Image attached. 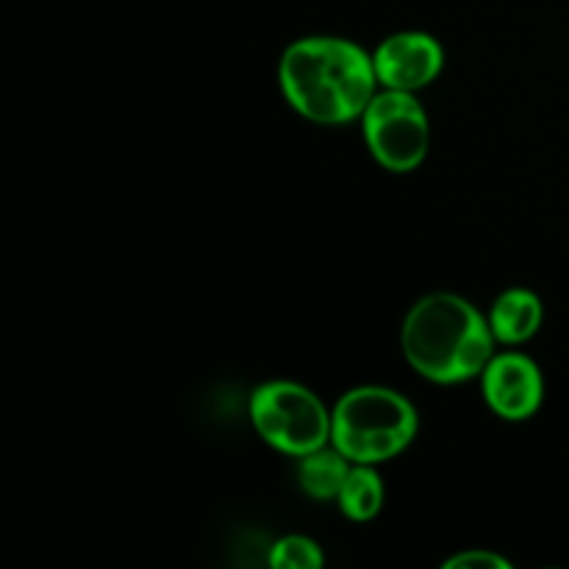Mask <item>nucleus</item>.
<instances>
[{
    "instance_id": "6e6552de",
    "label": "nucleus",
    "mask_w": 569,
    "mask_h": 569,
    "mask_svg": "<svg viewBox=\"0 0 569 569\" xmlns=\"http://www.w3.org/2000/svg\"><path fill=\"white\" fill-rule=\"evenodd\" d=\"M542 320V298L526 287L500 292L495 298L492 309H489V326H492L495 339H498V345H506V348H517V345H526L528 339L537 337Z\"/></svg>"
},
{
    "instance_id": "9d476101",
    "label": "nucleus",
    "mask_w": 569,
    "mask_h": 569,
    "mask_svg": "<svg viewBox=\"0 0 569 569\" xmlns=\"http://www.w3.org/2000/svg\"><path fill=\"white\" fill-rule=\"evenodd\" d=\"M383 481L372 465H353L337 503L353 522H370L383 506Z\"/></svg>"
},
{
    "instance_id": "f8f14e48",
    "label": "nucleus",
    "mask_w": 569,
    "mask_h": 569,
    "mask_svg": "<svg viewBox=\"0 0 569 569\" xmlns=\"http://www.w3.org/2000/svg\"><path fill=\"white\" fill-rule=\"evenodd\" d=\"M448 569H470V567H498V569H509L511 561L503 559L498 553H489V550H467V553L453 556V559L445 561Z\"/></svg>"
},
{
    "instance_id": "9b49d317",
    "label": "nucleus",
    "mask_w": 569,
    "mask_h": 569,
    "mask_svg": "<svg viewBox=\"0 0 569 569\" xmlns=\"http://www.w3.org/2000/svg\"><path fill=\"white\" fill-rule=\"evenodd\" d=\"M267 565L272 569H320L326 565V556L315 539L303 537V533H289L272 545Z\"/></svg>"
},
{
    "instance_id": "39448f33",
    "label": "nucleus",
    "mask_w": 569,
    "mask_h": 569,
    "mask_svg": "<svg viewBox=\"0 0 569 569\" xmlns=\"http://www.w3.org/2000/svg\"><path fill=\"white\" fill-rule=\"evenodd\" d=\"M361 133L372 159L389 172H415L431 148V122L415 92L378 89L361 114Z\"/></svg>"
},
{
    "instance_id": "0eeeda50",
    "label": "nucleus",
    "mask_w": 569,
    "mask_h": 569,
    "mask_svg": "<svg viewBox=\"0 0 569 569\" xmlns=\"http://www.w3.org/2000/svg\"><path fill=\"white\" fill-rule=\"evenodd\" d=\"M372 67L383 89L417 92V89L431 87L445 70V48L437 37L426 31L389 33L372 50Z\"/></svg>"
},
{
    "instance_id": "1a4fd4ad",
    "label": "nucleus",
    "mask_w": 569,
    "mask_h": 569,
    "mask_svg": "<svg viewBox=\"0 0 569 569\" xmlns=\"http://www.w3.org/2000/svg\"><path fill=\"white\" fill-rule=\"evenodd\" d=\"M350 467H353V461L345 459L333 445H326V448L298 459V483L309 498L328 503V500L339 498Z\"/></svg>"
},
{
    "instance_id": "20e7f679",
    "label": "nucleus",
    "mask_w": 569,
    "mask_h": 569,
    "mask_svg": "<svg viewBox=\"0 0 569 569\" xmlns=\"http://www.w3.org/2000/svg\"><path fill=\"white\" fill-rule=\"evenodd\" d=\"M250 422L272 450L292 459L331 445V411L298 381H267L250 395Z\"/></svg>"
},
{
    "instance_id": "f03ea898",
    "label": "nucleus",
    "mask_w": 569,
    "mask_h": 569,
    "mask_svg": "<svg viewBox=\"0 0 569 569\" xmlns=\"http://www.w3.org/2000/svg\"><path fill=\"white\" fill-rule=\"evenodd\" d=\"M489 317L467 298L433 292L417 300L400 326V348L417 376L431 383H465L481 378L498 350Z\"/></svg>"
},
{
    "instance_id": "423d86ee",
    "label": "nucleus",
    "mask_w": 569,
    "mask_h": 569,
    "mask_svg": "<svg viewBox=\"0 0 569 569\" xmlns=\"http://www.w3.org/2000/svg\"><path fill=\"white\" fill-rule=\"evenodd\" d=\"M483 403L506 422H526L542 409L545 376L531 356L520 350L495 353L481 372Z\"/></svg>"
},
{
    "instance_id": "7ed1b4c3",
    "label": "nucleus",
    "mask_w": 569,
    "mask_h": 569,
    "mask_svg": "<svg viewBox=\"0 0 569 569\" xmlns=\"http://www.w3.org/2000/svg\"><path fill=\"white\" fill-rule=\"evenodd\" d=\"M420 417L406 395L389 387H356L331 411V445L353 465H383L415 442Z\"/></svg>"
},
{
    "instance_id": "f257e3e1",
    "label": "nucleus",
    "mask_w": 569,
    "mask_h": 569,
    "mask_svg": "<svg viewBox=\"0 0 569 569\" xmlns=\"http://www.w3.org/2000/svg\"><path fill=\"white\" fill-rule=\"evenodd\" d=\"M278 87L289 109L317 126L361 120L378 92L372 53L345 37H303L278 61Z\"/></svg>"
}]
</instances>
